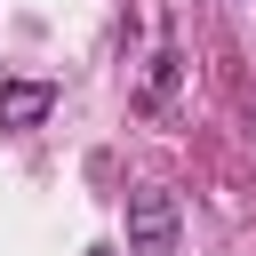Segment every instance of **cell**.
I'll return each mask as SVG.
<instances>
[{
    "mask_svg": "<svg viewBox=\"0 0 256 256\" xmlns=\"http://www.w3.org/2000/svg\"><path fill=\"white\" fill-rule=\"evenodd\" d=\"M176 232H184V208L168 184L128 192V256H176Z\"/></svg>",
    "mask_w": 256,
    "mask_h": 256,
    "instance_id": "1",
    "label": "cell"
},
{
    "mask_svg": "<svg viewBox=\"0 0 256 256\" xmlns=\"http://www.w3.org/2000/svg\"><path fill=\"white\" fill-rule=\"evenodd\" d=\"M48 112H56V80H0V128L8 136H32Z\"/></svg>",
    "mask_w": 256,
    "mask_h": 256,
    "instance_id": "2",
    "label": "cell"
},
{
    "mask_svg": "<svg viewBox=\"0 0 256 256\" xmlns=\"http://www.w3.org/2000/svg\"><path fill=\"white\" fill-rule=\"evenodd\" d=\"M176 80H184V56L160 48L152 72H144V88H136V112H168V104H176Z\"/></svg>",
    "mask_w": 256,
    "mask_h": 256,
    "instance_id": "3",
    "label": "cell"
},
{
    "mask_svg": "<svg viewBox=\"0 0 256 256\" xmlns=\"http://www.w3.org/2000/svg\"><path fill=\"white\" fill-rule=\"evenodd\" d=\"M88 256H112V248H88Z\"/></svg>",
    "mask_w": 256,
    "mask_h": 256,
    "instance_id": "4",
    "label": "cell"
}]
</instances>
